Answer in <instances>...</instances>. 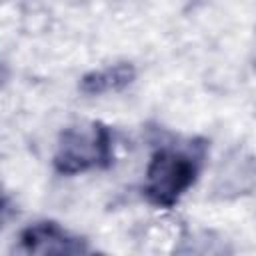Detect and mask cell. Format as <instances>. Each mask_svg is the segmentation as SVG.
<instances>
[{
  "label": "cell",
  "mask_w": 256,
  "mask_h": 256,
  "mask_svg": "<svg viewBox=\"0 0 256 256\" xmlns=\"http://www.w3.org/2000/svg\"><path fill=\"white\" fill-rule=\"evenodd\" d=\"M136 66L132 62H116L112 66L86 72L80 78V92L84 96H102V94H116L126 90L136 80Z\"/></svg>",
  "instance_id": "5b68a950"
},
{
  "label": "cell",
  "mask_w": 256,
  "mask_h": 256,
  "mask_svg": "<svg viewBox=\"0 0 256 256\" xmlns=\"http://www.w3.org/2000/svg\"><path fill=\"white\" fill-rule=\"evenodd\" d=\"M14 250L20 254H38V256H48V254L78 256L92 252L86 238L72 234L54 220H38L22 228Z\"/></svg>",
  "instance_id": "277c9868"
},
{
  "label": "cell",
  "mask_w": 256,
  "mask_h": 256,
  "mask_svg": "<svg viewBox=\"0 0 256 256\" xmlns=\"http://www.w3.org/2000/svg\"><path fill=\"white\" fill-rule=\"evenodd\" d=\"M206 158L204 140L186 144H160L148 160L142 194L148 204L170 210L196 184Z\"/></svg>",
  "instance_id": "6da1fadb"
},
{
  "label": "cell",
  "mask_w": 256,
  "mask_h": 256,
  "mask_svg": "<svg viewBox=\"0 0 256 256\" xmlns=\"http://www.w3.org/2000/svg\"><path fill=\"white\" fill-rule=\"evenodd\" d=\"M256 190V156L244 146H234L222 154L212 182L210 196L214 200L230 202L244 198Z\"/></svg>",
  "instance_id": "3957f363"
},
{
  "label": "cell",
  "mask_w": 256,
  "mask_h": 256,
  "mask_svg": "<svg viewBox=\"0 0 256 256\" xmlns=\"http://www.w3.org/2000/svg\"><path fill=\"white\" fill-rule=\"evenodd\" d=\"M114 164V136L110 126L98 120L66 126L52 156L54 172L76 176L90 170H106Z\"/></svg>",
  "instance_id": "7a4b0ae2"
}]
</instances>
